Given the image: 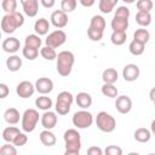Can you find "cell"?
<instances>
[{
  "label": "cell",
  "instance_id": "6da1fadb",
  "mask_svg": "<svg viewBox=\"0 0 155 155\" xmlns=\"http://www.w3.org/2000/svg\"><path fill=\"white\" fill-rule=\"evenodd\" d=\"M75 62L74 53L70 51H61L57 56V71L61 76H68L71 73Z\"/></svg>",
  "mask_w": 155,
  "mask_h": 155
},
{
  "label": "cell",
  "instance_id": "7a4b0ae2",
  "mask_svg": "<svg viewBox=\"0 0 155 155\" xmlns=\"http://www.w3.org/2000/svg\"><path fill=\"white\" fill-rule=\"evenodd\" d=\"M24 23V17L21 12L16 11L15 13L11 15H5L1 19V29L6 34L13 33L17 28L22 27Z\"/></svg>",
  "mask_w": 155,
  "mask_h": 155
},
{
  "label": "cell",
  "instance_id": "3957f363",
  "mask_svg": "<svg viewBox=\"0 0 155 155\" xmlns=\"http://www.w3.org/2000/svg\"><path fill=\"white\" fill-rule=\"evenodd\" d=\"M96 125L102 132L110 133L115 130L116 121H115L114 116H111L107 111H99L97 114V117H96Z\"/></svg>",
  "mask_w": 155,
  "mask_h": 155
},
{
  "label": "cell",
  "instance_id": "277c9868",
  "mask_svg": "<svg viewBox=\"0 0 155 155\" xmlns=\"http://www.w3.org/2000/svg\"><path fill=\"white\" fill-rule=\"evenodd\" d=\"M39 113L35 109H27L22 115V130L27 133L33 132L39 122Z\"/></svg>",
  "mask_w": 155,
  "mask_h": 155
},
{
  "label": "cell",
  "instance_id": "5b68a950",
  "mask_svg": "<svg viewBox=\"0 0 155 155\" xmlns=\"http://www.w3.org/2000/svg\"><path fill=\"white\" fill-rule=\"evenodd\" d=\"M71 121H73V125L76 128L84 130V128H88L93 124V116H92V114L90 111L82 109V110L76 111L73 115Z\"/></svg>",
  "mask_w": 155,
  "mask_h": 155
},
{
  "label": "cell",
  "instance_id": "8992f818",
  "mask_svg": "<svg viewBox=\"0 0 155 155\" xmlns=\"http://www.w3.org/2000/svg\"><path fill=\"white\" fill-rule=\"evenodd\" d=\"M65 40H67V34H65L63 30L57 29V30L51 31V33L47 35V38H46V40H45V44H46V46H48V47L57 48V47L62 46V45L65 42Z\"/></svg>",
  "mask_w": 155,
  "mask_h": 155
},
{
  "label": "cell",
  "instance_id": "52a82bcc",
  "mask_svg": "<svg viewBox=\"0 0 155 155\" xmlns=\"http://www.w3.org/2000/svg\"><path fill=\"white\" fill-rule=\"evenodd\" d=\"M35 92V85H33L30 81H21L16 87V93L21 98H29Z\"/></svg>",
  "mask_w": 155,
  "mask_h": 155
},
{
  "label": "cell",
  "instance_id": "ba28073f",
  "mask_svg": "<svg viewBox=\"0 0 155 155\" xmlns=\"http://www.w3.org/2000/svg\"><path fill=\"white\" fill-rule=\"evenodd\" d=\"M139 74H140V70H139V67L137 64H133V63H130V64H126L122 69V78L126 80V81H136L138 78H139Z\"/></svg>",
  "mask_w": 155,
  "mask_h": 155
},
{
  "label": "cell",
  "instance_id": "9c48e42d",
  "mask_svg": "<svg viewBox=\"0 0 155 155\" xmlns=\"http://www.w3.org/2000/svg\"><path fill=\"white\" fill-rule=\"evenodd\" d=\"M115 108L120 114H127L132 109V99L126 94L119 96L115 101Z\"/></svg>",
  "mask_w": 155,
  "mask_h": 155
},
{
  "label": "cell",
  "instance_id": "30bf717a",
  "mask_svg": "<svg viewBox=\"0 0 155 155\" xmlns=\"http://www.w3.org/2000/svg\"><path fill=\"white\" fill-rule=\"evenodd\" d=\"M50 19H51V23H52L56 28H58V29L64 28V27L68 24V16H67V13L63 12L62 10H56V11H53V12L51 13Z\"/></svg>",
  "mask_w": 155,
  "mask_h": 155
},
{
  "label": "cell",
  "instance_id": "8fae6325",
  "mask_svg": "<svg viewBox=\"0 0 155 155\" xmlns=\"http://www.w3.org/2000/svg\"><path fill=\"white\" fill-rule=\"evenodd\" d=\"M35 90L42 96H46L53 90V81L50 78H39L35 82Z\"/></svg>",
  "mask_w": 155,
  "mask_h": 155
},
{
  "label": "cell",
  "instance_id": "7c38bea8",
  "mask_svg": "<svg viewBox=\"0 0 155 155\" xmlns=\"http://www.w3.org/2000/svg\"><path fill=\"white\" fill-rule=\"evenodd\" d=\"M57 121H58V117H57L54 111L47 110L41 115V125H42V127L45 130H50L51 131L57 125Z\"/></svg>",
  "mask_w": 155,
  "mask_h": 155
},
{
  "label": "cell",
  "instance_id": "4fadbf2b",
  "mask_svg": "<svg viewBox=\"0 0 155 155\" xmlns=\"http://www.w3.org/2000/svg\"><path fill=\"white\" fill-rule=\"evenodd\" d=\"M23 11L28 17H35L39 12V1L38 0H21Z\"/></svg>",
  "mask_w": 155,
  "mask_h": 155
},
{
  "label": "cell",
  "instance_id": "5bb4252c",
  "mask_svg": "<svg viewBox=\"0 0 155 155\" xmlns=\"http://www.w3.org/2000/svg\"><path fill=\"white\" fill-rule=\"evenodd\" d=\"M2 50L7 53H15L17 52L19 48H21V42L17 38H13V36H10L7 39H5L2 41Z\"/></svg>",
  "mask_w": 155,
  "mask_h": 155
},
{
  "label": "cell",
  "instance_id": "9a60e30c",
  "mask_svg": "<svg viewBox=\"0 0 155 155\" xmlns=\"http://www.w3.org/2000/svg\"><path fill=\"white\" fill-rule=\"evenodd\" d=\"M75 102H76L78 107H80L81 109L86 110L92 104V97L87 92H79L76 94V97H75Z\"/></svg>",
  "mask_w": 155,
  "mask_h": 155
},
{
  "label": "cell",
  "instance_id": "2e32d148",
  "mask_svg": "<svg viewBox=\"0 0 155 155\" xmlns=\"http://www.w3.org/2000/svg\"><path fill=\"white\" fill-rule=\"evenodd\" d=\"M65 144H79L81 143V136L75 128H69L63 134Z\"/></svg>",
  "mask_w": 155,
  "mask_h": 155
},
{
  "label": "cell",
  "instance_id": "e0dca14e",
  "mask_svg": "<svg viewBox=\"0 0 155 155\" xmlns=\"http://www.w3.org/2000/svg\"><path fill=\"white\" fill-rule=\"evenodd\" d=\"M19 117H21V114H19V111L16 108H8L4 113V119H5V121L8 125H16V124H18Z\"/></svg>",
  "mask_w": 155,
  "mask_h": 155
},
{
  "label": "cell",
  "instance_id": "ac0fdd59",
  "mask_svg": "<svg viewBox=\"0 0 155 155\" xmlns=\"http://www.w3.org/2000/svg\"><path fill=\"white\" fill-rule=\"evenodd\" d=\"M110 25H111L113 31H124V33H126V30L128 28V19L119 18V17L114 16V18L110 22Z\"/></svg>",
  "mask_w": 155,
  "mask_h": 155
},
{
  "label": "cell",
  "instance_id": "d6986e66",
  "mask_svg": "<svg viewBox=\"0 0 155 155\" xmlns=\"http://www.w3.org/2000/svg\"><path fill=\"white\" fill-rule=\"evenodd\" d=\"M48 29H50V23L46 18H39V19L35 21L34 30L39 36L40 35H46L48 33Z\"/></svg>",
  "mask_w": 155,
  "mask_h": 155
},
{
  "label": "cell",
  "instance_id": "ffe728a7",
  "mask_svg": "<svg viewBox=\"0 0 155 155\" xmlns=\"http://www.w3.org/2000/svg\"><path fill=\"white\" fill-rule=\"evenodd\" d=\"M133 137L139 143H147L151 138V131H149L148 128H144V127H139L134 131Z\"/></svg>",
  "mask_w": 155,
  "mask_h": 155
},
{
  "label": "cell",
  "instance_id": "44dd1931",
  "mask_svg": "<svg viewBox=\"0 0 155 155\" xmlns=\"http://www.w3.org/2000/svg\"><path fill=\"white\" fill-rule=\"evenodd\" d=\"M102 79H103L104 84H111V85H114V82H116L117 79H119V74H117L116 69H114V68H107L102 73Z\"/></svg>",
  "mask_w": 155,
  "mask_h": 155
},
{
  "label": "cell",
  "instance_id": "7402d4cb",
  "mask_svg": "<svg viewBox=\"0 0 155 155\" xmlns=\"http://www.w3.org/2000/svg\"><path fill=\"white\" fill-rule=\"evenodd\" d=\"M19 128L15 127V126H8L2 131V139L7 143H13V140L16 139V137L19 134Z\"/></svg>",
  "mask_w": 155,
  "mask_h": 155
},
{
  "label": "cell",
  "instance_id": "603a6c76",
  "mask_svg": "<svg viewBox=\"0 0 155 155\" xmlns=\"http://www.w3.org/2000/svg\"><path fill=\"white\" fill-rule=\"evenodd\" d=\"M40 140L44 145L46 147H52L56 144V136L53 132H51L50 130H44L40 132Z\"/></svg>",
  "mask_w": 155,
  "mask_h": 155
},
{
  "label": "cell",
  "instance_id": "cb8c5ba5",
  "mask_svg": "<svg viewBox=\"0 0 155 155\" xmlns=\"http://www.w3.org/2000/svg\"><path fill=\"white\" fill-rule=\"evenodd\" d=\"M6 65L10 71H18L22 67V58H19V56L12 54L6 59Z\"/></svg>",
  "mask_w": 155,
  "mask_h": 155
},
{
  "label": "cell",
  "instance_id": "d4e9b609",
  "mask_svg": "<svg viewBox=\"0 0 155 155\" xmlns=\"http://www.w3.org/2000/svg\"><path fill=\"white\" fill-rule=\"evenodd\" d=\"M35 105L40 109V110H44V111H47L51 109L52 107V99L47 96H40L35 99Z\"/></svg>",
  "mask_w": 155,
  "mask_h": 155
},
{
  "label": "cell",
  "instance_id": "484cf974",
  "mask_svg": "<svg viewBox=\"0 0 155 155\" xmlns=\"http://www.w3.org/2000/svg\"><path fill=\"white\" fill-rule=\"evenodd\" d=\"M90 27L93 28V29L104 31V29H105V19H104V17L101 16V15H94V16L91 18Z\"/></svg>",
  "mask_w": 155,
  "mask_h": 155
},
{
  "label": "cell",
  "instance_id": "4316f807",
  "mask_svg": "<svg viewBox=\"0 0 155 155\" xmlns=\"http://www.w3.org/2000/svg\"><path fill=\"white\" fill-rule=\"evenodd\" d=\"M149 39H150V33L144 28H139L133 33V40L139 41V42H142L144 45L149 41Z\"/></svg>",
  "mask_w": 155,
  "mask_h": 155
},
{
  "label": "cell",
  "instance_id": "83f0119b",
  "mask_svg": "<svg viewBox=\"0 0 155 155\" xmlns=\"http://www.w3.org/2000/svg\"><path fill=\"white\" fill-rule=\"evenodd\" d=\"M136 22L140 27H148L151 23V15L150 12H140L138 11L136 15Z\"/></svg>",
  "mask_w": 155,
  "mask_h": 155
},
{
  "label": "cell",
  "instance_id": "f1b7e54d",
  "mask_svg": "<svg viewBox=\"0 0 155 155\" xmlns=\"http://www.w3.org/2000/svg\"><path fill=\"white\" fill-rule=\"evenodd\" d=\"M24 44H25V46L34 47V48H38L39 50L40 46H41V44H42V41H41V39H40V36L38 34H29L25 38Z\"/></svg>",
  "mask_w": 155,
  "mask_h": 155
},
{
  "label": "cell",
  "instance_id": "f546056e",
  "mask_svg": "<svg viewBox=\"0 0 155 155\" xmlns=\"http://www.w3.org/2000/svg\"><path fill=\"white\" fill-rule=\"evenodd\" d=\"M126 39H127V34L124 31H113L110 35V41L116 46L124 45L126 42Z\"/></svg>",
  "mask_w": 155,
  "mask_h": 155
},
{
  "label": "cell",
  "instance_id": "4dcf8cb0",
  "mask_svg": "<svg viewBox=\"0 0 155 155\" xmlns=\"http://www.w3.org/2000/svg\"><path fill=\"white\" fill-rule=\"evenodd\" d=\"M102 93L105 97H109V98H117L119 91L111 84H103V86H102Z\"/></svg>",
  "mask_w": 155,
  "mask_h": 155
},
{
  "label": "cell",
  "instance_id": "1f68e13d",
  "mask_svg": "<svg viewBox=\"0 0 155 155\" xmlns=\"http://www.w3.org/2000/svg\"><path fill=\"white\" fill-rule=\"evenodd\" d=\"M116 4H117V0H101L98 4V7L103 13H110Z\"/></svg>",
  "mask_w": 155,
  "mask_h": 155
},
{
  "label": "cell",
  "instance_id": "d6a6232c",
  "mask_svg": "<svg viewBox=\"0 0 155 155\" xmlns=\"http://www.w3.org/2000/svg\"><path fill=\"white\" fill-rule=\"evenodd\" d=\"M144 46H145L144 44L136 41V40H132L128 45V50L133 56H140L144 52Z\"/></svg>",
  "mask_w": 155,
  "mask_h": 155
},
{
  "label": "cell",
  "instance_id": "836d02e7",
  "mask_svg": "<svg viewBox=\"0 0 155 155\" xmlns=\"http://www.w3.org/2000/svg\"><path fill=\"white\" fill-rule=\"evenodd\" d=\"M40 54L42 58H45L46 61H53V59H57V52L54 48L52 47H48V46H44L41 47L40 50Z\"/></svg>",
  "mask_w": 155,
  "mask_h": 155
},
{
  "label": "cell",
  "instance_id": "e575fe53",
  "mask_svg": "<svg viewBox=\"0 0 155 155\" xmlns=\"http://www.w3.org/2000/svg\"><path fill=\"white\" fill-rule=\"evenodd\" d=\"M57 102L71 107V104H73V102H74V96H73L70 92H68V91H62V92L58 93V96H57Z\"/></svg>",
  "mask_w": 155,
  "mask_h": 155
},
{
  "label": "cell",
  "instance_id": "d590c367",
  "mask_svg": "<svg viewBox=\"0 0 155 155\" xmlns=\"http://www.w3.org/2000/svg\"><path fill=\"white\" fill-rule=\"evenodd\" d=\"M1 6H2V10L6 12V15H11V13L16 12L17 1L16 0H4L1 2Z\"/></svg>",
  "mask_w": 155,
  "mask_h": 155
},
{
  "label": "cell",
  "instance_id": "8d00e7d4",
  "mask_svg": "<svg viewBox=\"0 0 155 155\" xmlns=\"http://www.w3.org/2000/svg\"><path fill=\"white\" fill-rule=\"evenodd\" d=\"M22 53H23V56H24L27 59H29V61H34V59L39 56V50L24 45V47L22 48Z\"/></svg>",
  "mask_w": 155,
  "mask_h": 155
},
{
  "label": "cell",
  "instance_id": "74e56055",
  "mask_svg": "<svg viewBox=\"0 0 155 155\" xmlns=\"http://www.w3.org/2000/svg\"><path fill=\"white\" fill-rule=\"evenodd\" d=\"M136 6L138 11L140 12H150V10L153 8V1L151 0H138L136 2Z\"/></svg>",
  "mask_w": 155,
  "mask_h": 155
},
{
  "label": "cell",
  "instance_id": "f35d334b",
  "mask_svg": "<svg viewBox=\"0 0 155 155\" xmlns=\"http://www.w3.org/2000/svg\"><path fill=\"white\" fill-rule=\"evenodd\" d=\"M76 0H62V2H61V10L63 11V12H71V11H74L75 10V7H76Z\"/></svg>",
  "mask_w": 155,
  "mask_h": 155
},
{
  "label": "cell",
  "instance_id": "ab89813d",
  "mask_svg": "<svg viewBox=\"0 0 155 155\" xmlns=\"http://www.w3.org/2000/svg\"><path fill=\"white\" fill-rule=\"evenodd\" d=\"M0 155H17V149L15 145L6 143L4 145H1L0 148Z\"/></svg>",
  "mask_w": 155,
  "mask_h": 155
},
{
  "label": "cell",
  "instance_id": "60d3db41",
  "mask_svg": "<svg viewBox=\"0 0 155 155\" xmlns=\"http://www.w3.org/2000/svg\"><path fill=\"white\" fill-rule=\"evenodd\" d=\"M87 35H88V38H90L92 41H101L102 38H103V31L88 27V29H87Z\"/></svg>",
  "mask_w": 155,
  "mask_h": 155
},
{
  "label": "cell",
  "instance_id": "b9f144b4",
  "mask_svg": "<svg viewBox=\"0 0 155 155\" xmlns=\"http://www.w3.org/2000/svg\"><path fill=\"white\" fill-rule=\"evenodd\" d=\"M115 17H119V18H125V19H128L130 17V8L126 7V6H119L115 11Z\"/></svg>",
  "mask_w": 155,
  "mask_h": 155
},
{
  "label": "cell",
  "instance_id": "7bdbcfd3",
  "mask_svg": "<svg viewBox=\"0 0 155 155\" xmlns=\"http://www.w3.org/2000/svg\"><path fill=\"white\" fill-rule=\"evenodd\" d=\"M104 155H122V149L117 145H108L104 149Z\"/></svg>",
  "mask_w": 155,
  "mask_h": 155
},
{
  "label": "cell",
  "instance_id": "ee69618b",
  "mask_svg": "<svg viewBox=\"0 0 155 155\" xmlns=\"http://www.w3.org/2000/svg\"><path fill=\"white\" fill-rule=\"evenodd\" d=\"M54 109H56V113H58L59 115H67L69 113V110H70V105H67V104L56 102Z\"/></svg>",
  "mask_w": 155,
  "mask_h": 155
},
{
  "label": "cell",
  "instance_id": "f6af8a7d",
  "mask_svg": "<svg viewBox=\"0 0 155 155\" xmlns=\"http://www.w3.org/2000/svg\"><path fill=\"white\" fill-rule=\"evenodd\" d=\"M28 142V136L25 134V133H19L17 137H16V139L13 140V145L15 147H23L25 143Z\"/></svg>",
  "mask_w": 155,
  "mask_h": 155
},
{
  "label": "cell",
  "instance_id": "bcb514c9",
  "mask_svg": "<svg viewBox=\"0 0 155 155\" xmlns=\"http://www.w3.org/2000/svg\"><path fill=\"white\" fill-rule=\"evenodd\" d=\"M87 155H103V150L97 145H92L87 149Z\"/></svg>",
  "mask_w": 155,
  "mask_h": 155
},
{
  "label": "cell",
  "instance_id": "7dc6e473",
  "mask_svg": "<svg viewBox=\"0 0 155 155\" xmlns=\"http://www.w3.org/2000/svg\"><path fill=\"white\" fill-rule=\"evenodd\" d=\"M8 92H10V90H8L7 85H6V84H0V98L7 97Z\"/></svg>",
  "mask_w": 155,
  "mask_h": 155
},
{
  "label": "cell",
  "instance_id": "c3c4849f",
  "mask_svg": "<svg viewBox=\"0 0 155 155\" xmlns=\"http://www.w3.org/2000/svg\"><path fill=\"white\" fill-rule=\"evenodd\" d=\"M40 4H41L44 7H46V8H50V7L54 6L56 1H54V0H41V1H40Z\"/></svg>",
  "mask_w": 155,
  "mask_h": 155
},
{
  "label": "cell",
  "instance_id": "681fc988",
  "mask_svg": "<svg viewBox=\"0 0 155 155\" xmlns=\"http://www.w3.org/2000/svg\"><path fill=\"white\" fill-rule=\"evenodd\" d=\"M80 4H81L82 6H85V7H90V6L94 5V0H88V1H86V0H80Z\"/></svg>",
  "mask_w": 155,
  "mask_h": 155
},
{
  "label": "cell",
  "instance_id": "f907efd6",
  "mask_svg": "<svg viewBox=\"0 0 155 155\" xmlns=\"http://www.w3.org/2000/svg\"><path fill=\"white\" fill-rule=\"evenodd\" d=\"M149 97H150V99H151L153 102H155V87H153V88L150 90V92H149Z\"/></svg>",
  "mask_w": 155,
  "mask_h": 155
},
{
  "label": "cell",
  "instance_id": "816d5d0a",
  "mask_svg": "<svg viewBox=\"0 0 155 155\" xmlns=\"http://www.w3.org/2000/svg\"><path fill=\"white\" fill-rule=\"evenodd\" d=\"M150 131H151V133L154 134V137H155V119L151 121V125H150Z\"/></svg>",
  "mask_w": 155,
  "mask_h": 155
},
{
  "label": "cell",
  "instance_id": "f5cc1de1",
  "mask_svg": "<svg viewBox=\"0 0 155 155\" xmlns=\"http://www.w3.org/2000/svg\"><path fill=\"white\" fill-rule=\"evenodd\" d=\"M64 155H80L79 151H69V150H65Z\"/></svg>",
  "mask_w": 155,
  "mask_h": 155
},
{
  "label": "cell",
  "instance_id": "db71d44e",
  "mask_svg": "<svg viewBox=\"0 0 155 155\" xmlns=\"http://www.w3.org/2000/svg\"><path fill=\"white\" fill-rule=\"evenodd\" d=\"M127 155H139L138 153H136V151H131V153H128Z\"/></svg>",
  "mask_w": 155,
  "mask_h": 155
},
{
  "label": "cell",
  "instance_id": "11a10c76",
  "mask_svg": "<svg viewBox=\"0 0 155 155\" xmlns=\"http://www.w3.org/2000/svg\"><path fill=\"white\" fill-rule=\"evenodd\" d=\"M148 155H155V153H150V154H148Z\"/></svg>",
  "mask_w": 155,
  "mask_h": 155
},
{
  "label": "cell",
  "instance_id": "9f6ffc18",
  "mask_svg": "<svg viewBox=\"0 0 155 155\" xmlns=\"http://www.w3.org/2000/svg\"><path fill=\"white\" fill-rule=\"evenodd\" d=\"M154 107H155V102H154Z\"/></svg>",
  "mask_w": 155,
  "mask_h": 155
}]
</instances>
